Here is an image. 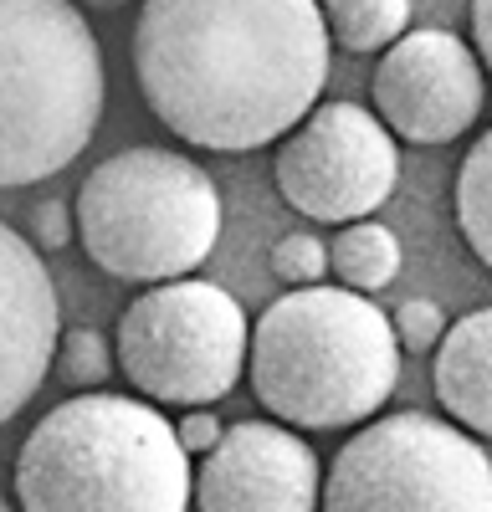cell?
I'll return each instance as SVG.
<instances>
[{"mask_svg":"<svg viewBox=\"0 0 492 512\" xmlns=\"http://www.w3.org/2000/svg\"><path fill=\"white\" fill-rule=\"evenodd\" d=\"M457 226L472 256L492 272V128L472 144V154L457 169Z\"/></svg>","mask_w":492,"mask_h":512,"instance_id":"15","label":"cell"},{"mask_svg":"<svg viewBox=\"0 0 492 512\" xmlns=\"http://www.w3.org/2000/svg\"><path fill=\"white\" fill-rule=\"evenodd\" d=\"M103 118V47L72 0H0V190L62 175Z\"/></svg>","mask_w":492,"mask_h":512,"instance_id":"4","label":"cell"},{"mask_svg":"<svg viewBox=\"0 0 492 512\" xmlns=\"http://www.w3.org/2000/svg\"><path fill=\"white\" fill-rule=\"evenodd\" d=\"M328 41L344 52H390L410 26V0H318Z\"/></svg>","mask_w":492,"mask_h":512,"instance_id":"14","label":"cell"},{"mask_svg":"<svg viewBox=\"0 0 492 512\" xmlns=\"http://www.w3.org/2000/svg\"><path fill=\"white\" fill-rule=\"evenodd\" d=\"M134 77L175 139L246 154L287 139L328 82L318 0H144Z\"/></svg>","mask_w":492,"mask_h":512,"instance_id":"1","label":"cell"},{"mask_svg":"<svg viewBox=\"0 0 492 512\" xmlns=\"http://www.w3.org/2000/svg\"><path fill=\"white\" fill-rule=\"evenodd\" d=\"M390 328H395V344L410 349V354H426L446 338V313L431 303V297H405V303L390 313Z\"/></svg>","mask_w":492,"mask_h":512,"instance_id":"17","label":"cell"},{"mask_svg":"<svg viewBox=\"0 0 492 512\" xmlns=\"http://www.w3.org/2000/svg\"><path fill=\"white\" fill-rule=\"evenodd\" d=\"M272 272L293 287H318V277L328 272V246L308 231H293L272 246Z\"/></svg>","mask_w":492,"mask_h":512,"instance_id":"18","label":"cell"},{"mask_svg":"<svg viewBox=\"0 0 492 512\" xmlns=\"http://www.w3.org/2000/svg\"><path fill=\"white\" fill-rule=\"evenodd\" d=\"M88 6H98V11H118L123 0H88Z\"/></svg>","mask_w":492,"mask_h":512,"instance_id":"22","label":"cell"},{"mask_svg":"<svg viewBox=\"0 0 492 512\" xmlns=\"http://www.w3.org/2000/svg\"><path fill=\"white\" fill-rule=\"evenodd\" d=\"M323 512H492L487 451L436 415L369 420L339 446L318 497Z\"/></svg>","mask_w":492,"mask_h":512,"instance_id":"7","label":"cell"},{"mask_svg":"<svg viewBox=\"0 0 492 512\" xmlns=\"http://www.w3.org/2000/svg\"><path fill=\"white\" fill-rule=\"evenodd\" d=\"M62 338V303L52 272L26 236L0 221V425L26 410V400L52 374Z\"/></svg>","mask_w":492,"mask_h":512,"instance_id":"11","label":"cell"},{"mask_svg":"<svg viewBox=\"0 0 492 512\" xmlns=\"http://www.w3.org/2000/svg\"><path fill=\"white\" fill-rule=\"evenodd\" d=\"M375 118L405 144H451L482 113V62L451 31H405L375 67Z\"/></svg>","mask_w":492,"mask_h":512,"instance_id":"9","label":"cell"},{"mask_svg":"<svg viewBox=\"0 0 492 512\" xmlns=\"http://www.w3.org/2000/svg\"><path fill=\"white\" fill-rule=\"evenodd\" d=\"M31 231H36V246H41V251H62V246H72V236H77L72 205H62V200H41V205L31 210Z\"/></svg>","mask_w":492,"mask_h":512,"instance_id":"19","label":"cell"},{"mask_svg":"<svg viewBox=\"0 0 492 512\" xmlns=\"http://www.w3.org/2000/svg\"><path fill=\"white\" fill-rule=\"evenodd\" d=\"M328 272H334L349 292L369 297L400 277V241L380 221H354L328 241Z\"/></svg>","mask_w":492,"mask_h":512,"instance_id":"13","label":"cell"},{"mask_svg":"<svg viewBox=\"0 0 492 512\" xmlns=\"http://www.w3.org/2000/svg\"><path fill=\"white\" fill-rule=\"evenodd\" d=\"M252 390L287 431H344L375 415L395 379L390 313L349 287H293L252 323Z\"/></svg>","mask_w":492,"mask_h":512,"instance_id":"2","label":"cell"},{"mask_svg":"<svg viewBox=\"0 0 492 512\" xmlns=\"http://www.w3.org/2000/svg\"><path fill=\"white\" fill-rule=\"evenodd\" d=\"M226 436V425L216 420V410H185L175 420V441L185 446V456H205L216 451V441Z\"/></svg>","mask_w":492,"mask_h":512,"instance_id":"20","label":"cell"},{"mask_svg":"<svg viewBox=\"0 0 492 512\" xmlns=\"http://www.w3.org/2000/svg\"><path fill=\"white\" fill-rule=\"evenodd\" d=\"M441 410L472 436L492 441V308H477L446 328L431 359Z\"/></svg>","mask_w":492,"mask_h":512,"instance_id":"12","label":"cell"},{"mask_svg":"<svg viewBox=\"0 0 492 512\" xmlns=\"http://www.w3.org/2000/svg\"><path fill=\"white\" fill-rule=\"evenodd\" d=\"M0 512H16V507H11V502H0Z\"/></svg>","mask_w":492,"mask_h":512,"instance_id":"23","label":"cell"},{"mask_svg":"<svg viewBox=\"0 0 492 512\" xmlns=\"http://www.w3.org/2000/svg\"><path fill=\"white\" fill-rule=\"evenodd\" d=\"M190 497V456L149 400H62L16 451L21 512H185Z\"/></svg>","mask_w":492,"mask_h":512,"instance_id":"3","label":"cell"},{"mask_svg":"<svg viewBox=\"0 0 492 512\" xmlns=\"http://www.w3.org/2000/svg\"><path fill=\"white\" fill-rule=\"evenodd\" d=\"M472 52L492 72V0H472Z\"/></svg>","mask_w":492,"mask_h":512,"instance_id":"21","label":"cell"},{"mask_svg":"<svg viewBox=\"0 0 492 512\" xmlns=\"http://www.w3.org/2000/svg\"><path fill=\"white\" fill-rule=\"evenodd\" d=\"M72 216L98 272L159 287L180 282L216 251L221 195L195 159L139 144L108 154L82 180Z\"/></svg>","mask_w":492,"mask_h":512,"instance_id":"5","label":"cell"},{"mask_svg":"<svg viewBox=\"0 0 492 512\" xmlns=\"http://www.w3.org/2000/svg\"><path fill=\"white\" fill-rule=\"evenodd\" d=\"M400 175L395 134L359 103H323L272 159V180L282 200L308 221L354 226L369 221L390 200Z\"/></svg>","mask_w":492,"mask_h":512,"instance_id":"8","label":"cell"},{"mask_svg":"<svg viewBox=\"0 0 492 512\" xmlns=\"http://www.w3.org/2000/svg\"><path fill=\"white\" fill-rule=\"evenodd\" d=\"M323 472L308 441L277 420H241L195 472L200 512H318Z\"/></svg>","mask_w":492,"mask_h":512,"instance_id":"10","label":"cell"},{"mask_svg":"<svg viewBox=\"0 0 492 512\" xmlns=\"http://www.w3.org/2000/svg\"><path fill=\"white\" fill-rule=\"evenodd\" d=\"M246 313L216 282H159L144 287L118 318L113 354L123 379L144 400L211 410L236 390L246 369Z\"/></svg>","mask_w":492,"mask_h":512,"instance_id":"6","label":"cell"},{"mask_svg":"<svg viewBox=\"0 0 492 512\" xmlns=\"http://www.w3.org/2000/svg\"><path fill=\"white\" fill-rule=\"evenodd\" d=\"M113 369H118V354H113V344L98 328H62V338H57V374L72 384L77 395L103 390Z\"/></svg>","mask_w":492,"mask_h":512,"instance_id":"16","label":"cell"}]
</instances>
